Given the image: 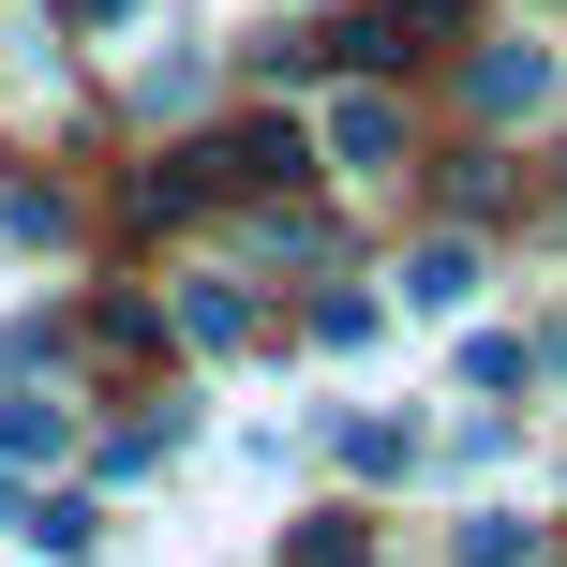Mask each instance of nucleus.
Segmentation results:
<instances>
[{"instance_id": "f257e3e1", "label": "nucleus", "mask_w": 567, "mask_h": 567, "mask_svg": "<svg viewBox=\"0 0 567 567\" xmlns=\"http://www.w3.org/2000/svg\"><path fill=\"white\" fill-rule=\"evenodd\" d=\"M403 299H419V313H449V299H478V255H449V239H433V255L403 269Z\"/></svg>"}, {"instance_id": "20e7f679", "label": "nucleus", "mask_w": 567, "mask_h": 567, "mask_svg": "<svg viewBox=\"0 0 567 567\" xmlns=\"http://www.w3.org/2000/svg\"><path fill=\"white\" fill-rule=\"evenodd\" d=\"M463 567H523V523H508V508H478V538H463Z\"/></svg>"}, {"instance_id": "f03ea898", "label": "nucleus", "mask_w": 567, "mask_h": 567, "mask_svg": "<svg viewBox=\"0 0 567 567\" xmlns=\"http://www.w3.org/2000/svg\"><path fill=\"white\" fill-rule=\"evenodd\" d=\"M478 105H493V120L538 105V45H493V60H478Z\"/></svg>"}, {"instance_id": "7ed1b4c3", "label": "nucleus", "mask_w": 567, "mask_h": 567, "mask_svg": "<svg viewBox=\"0 0 567 567\" xmlns=\"http://www.w3.org/2000/svg\"><path fill=\"white\" fill-rule=\"evenodd\" d=\"M329 150H343V165H389L403 120H389V105H343V120H329Z\"/></svg>"}, {"instance_id": "39448f33", "label": "nucleus", "mask_w": 567, "mask_h": 567, "mask_svg": "<svg viewBox=\"0 0 567 567\" xmlns=\"http://www.w3.org/2000/svg\"><path fill=\"white\" fill-rule=\"evenodd\" d=\"M284 567H359V523H313V538L284 553Z\"/></svg>"}, {"instance_id": "423d86ee", "label": "nucleus", "mask_w": 567, "mask_h": 567, "mask_svg": "<svg viewBox=\"0 0 567 567\" xmlns=\"http://www.w3.org/2000/svg\"><path fill=\"white\" fill-rule=\"evenodd\" d=\"M75 16H90V30H105V16H120V0H75Z\"/></svg>"}]
</instances>
